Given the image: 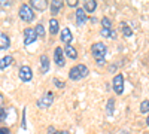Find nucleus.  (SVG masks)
I'll return each instance as SVG.
<instances>
[{"label":"nucleus","mask_w":149,"mask_h":134,"mask_svg":"<svg viewBox=\"0 0 149 134\" xmlns=\"http://www.w3.org/2000/svg\"><path fill=\"white\" fill-rule=\"evenodd\" d=\"M91 52H93V57L95 58L97 64H103V63H104V55H106V52H107L104 43H102V42H95V43H93V46H91Z\"/></svg>","instance_id":"1"},{"label":"nucleus","mask_w":149,"mask_h":134,"mask_svg":"<svg viewBox=\"0 0 149 134\" xmlns=\"http://www.w3.org/2000/svg\"><path fill=\"white\" fill-rule=\"evenodd\" d=\"M88 75V67L84 66V64H78V66H73L69 72V78L72 81H81L82 78H85Z\"/></svg>","instance_id":"2"},{"label":"nucleus","mask_w":149,"mask_h":134,"mask_svg":"<svg viewBox=\"0 0 149 134\" xmlns=\"http://www.w3.org/2000/svg\"><path fill=\"white\" fill-rule=\"evenodd\" d=\"M19 18L22 21H26V22H31L34 19V10H33V8L30 5H27V3L21 5V8H19Z\"/></svg>","instance_id":"3"},{"label":"nucleus","mask_w":149,"mask_h":134,"mask_svg":"<svg viewBox=\"0 0 149 134\" xmlns=\"http://www.w3.org/2000/svg\"><path fill=\"white\" fill-rule=\"evenodd\" d=\"M52 103H54L52 92H48L45 97H42V99L37 100V107H40V109H48V107L51 106Z\"/></svg>","instance_id":"4"},{"label":"nucleus","mask_w":149,"mask_h":134,"mask_svg":"<svg viewBox=\"0 0 149 134\" xmlns=\"http://www.w3.org/2000/svg\"><path fill=\"white\" fill-rule=\"evenodd\" d=\"M18 75H19V79H21V81L29 82V81H31V78H33V72H31V69H30L29 66H22V67L19 69V72H18Z\"/></svg>","instance_id":"5"},{"label":"nucleus","mask_w":149,"mask_h":134,"mask_svg":"<svg viewBox=\"0 0 149 134\" xmlns=\"http://www.w3.org/2000/svg\"><path fill=\"white\" fill-rule=\"evenodd\" d=\"M36 39H37V36H36V31L33 28H26L24 30V45L26 46L31 45Z\"/></svg>","instance_id":"6"},{"label":"nucleus","mask_w":149,"mask_h":134,"mask_svg":"<svg viewBox=\"0 0 149 134\" xmlns=\"http://www.w3.org/2000/svg\"><path fill=\"white\" fill-rule=\"evenodd\" d=\"M113 90H115V92L116 94H122L124 92V76L121 75H116L115 78H113Z\"/></svg>","instance_id":"7"},{"label":"nucleus","mask_w":149,"mask_h":134,"mask_svg":"<svg viewBox=\"0 0 149 134\" xmlns=\"http://www.w3.org/2000/svg\"><path fill=\"white\" fill-rule=\"evenodd\" d=\"M63 48H60V46H57L55 48V51H54V60H55V63H57V66H64V57H63Z\"/></svg>","instance_id":"8"},{"label":"nucleus","mask_w":149,"mask_h":134,"mask_svg":"<svg viewBox=\"0 0 149 134\" xmlns=\"http://www.w3.org/2000/svg\"><path fill=\"white\" fill-rule=\"evenodd\" d=\"M86 21H88V17H86V14H85V9L78 8V10H76V22H78V26H84Z\"/></svg>","instance_id":"9"},{"label":"nucleus","mask_w":149,"mask_h":134,"mask_svg":"<svg viewBox=\"0 0 149 134\" xmlns=\"http://www.w3.org/2000/svg\"><path fill=\"white\" fill-rule=\"evenodd\" d=\"M30 6L33 9H37V10H45L48 8V2H45V0H31Z\"/></svg>","instance_id":"10"},{"label":"nucleus","mask_w":149,"mask_h":134,"mask_svg":"<svg viewBox=\"0 0 149 134\" xmlns=\"http://www.w3.org/2000/svg\"><path fill=\"white\" fill-rule=\"evenodd\" d=\"M9 45H10V39H9V36H8V34H3V33H0V51L8 49Z\"/></svg>","instance_id":"11"},{"label":"nucleus","mask_w":149,"mask_h":134,"mask_svg":"<svg viewBox=\"0 0 149 134\" xmlns=\"http://www.w3.org/2000/svg\"><path fill=\"white\" fill-rule=\"evenodd\" d=\"M64 52H66V55H67L69 58H73V60H76V58H78V51L74 49L72 45H66Z\"/></svg>","instance_id":"12"},{"label":"nucleus","mask_w":149,"mask_h":134,"mask_svg":"<svg viewBox=\"0 0 149 134\" xmlns=\"http://www.w3.org/2000/svg\"><path fill=\"white\" fill-rule=\"evenodd\" d=\"M58 26H60L58 21L55 18H51V19H49V33H51V34H57L58 28H60Z\"/></svg>","instance_id":"13"},{"label":"nucleus","mask_w":149,"mask_h":134,"mask_svg":"<svg viewBox=\"0 0 149 134\" xmlns=\"http://www.w3.org/2000/svg\"><path fill=\"white\" fill-rule=\"evenodd\" d=\"M63 8V0H54V2H51V12L52 15L58 14V10Z\"/></svg>","instance_id":"14"},{"label":"nucleus","mask_w":149,"mask_h":134,"mask_svg":"<svg viewBox=\"0 0 149 134\" xmlns=\"http://www.w3.org/2000/svg\"><path fill=\"white\" fill-rule=\"evenodd\" d=\"M12 60H14V58H12L10 55H6V57H3V58H0V70L9 67V66L12 64Z\"/></svg>","instance_id":"15"},{"label":"nucleus","mask_w":149,"mask_h":134,"mask_svg":"<svg viewBox=\"0 0 149 134\" xmlns=\"http://www.w3.org/2000/svg\"><path fill=\"white\" fill-rule=\"evenodd\" d=\"M40 70H42V73H46L49 70V60L46 55L40 57Z\"/></svg>","instance_id":"16"},{"label":"nucleus","mask_w":149,"mask_h":134,"mask_svg":"<svg viewBox=\"0 0 149 134\" xmlns=\"http://www.w3.org/2000/svg\"><path fill=\"white\" fill-rule=\"evenodd\" d=\"M102 36L103 37H109V39H115L116 33H115V30H112V28H102Z\"/></svg>","instance_id":"17"},{"label":"nucleus","mask_w":149,"mask_h":134,"mask_svg":"<svg viewBox=\"0 0 149 134\" xmlns=\"http://www.w3.org/2000/svg\"><path fill=\"white\" fill-rule=\"evenodd\" d=\"M84 6H85V10H88L91 14V12H94L95 8H97V2H95V0H86Z\"/></svg>","instance_id":"18"},{"label":"nucleus","mask_w":149,"mask_h":134,"mask_svg":"<svg viewBox=\"0 0 149 134\" xmlns=\"http://www.w3.org/2000/svg\"><path fill=\"white\" fill-rule=\"evenodd\" d=\"M60 39L63 40V42H66V43H69V42L72 40V33H70V30H69V28H63Z\"/></svg>","instance_id":"19"},{"label":"nucleus","mask_w":149,"mask_h":134,"mask_svg":"<svg viewBox=\"0 0 149 134\" xmlns=\"http://www.w3.org/2000/svg\"><path fill=\"white\" fill-rule=\"evenodd\" d=\"M34 31H36V36H37V37H43V36H45V28H43L42 24H37Z\"/></svg>","instance_id":"20"},{"label":"nucleus","mask_w":149,"mask_h":134,"mask_svg":"<svg viewBox=\"0 0 149 134\" xmlns=\"http://www.w3.org/2000/svg\"><path fill=\"white\" fill-rule=\"evenodd\" d=\"M140 112L142 113H148L149 112V100H143L140 104Z\"/></svg>","instance_id":"21"},{"label":"nucleus","mask_w":149,"mask_h":134,"mask_svg":"<svg viewBox=\"0 0 149 134\" xmlns=\"http://www.w3.org/2000/svg\"><path fill=\"white\" fill-rule=\"evenodd\" d=\"M122 33H124V36H125V37H130V36L133 34L131 28L127 26V24H124V27H122Z\"/></svg>","instance_id":"22"},{"label":"nucleus","mask_w":149,"mask_h":134,"mask_svg":"<svg viewBox=\"0 0 149 134\" xmlns=\"http://www.w3.org/2000/svg\"><path fill=\"white\" fill-rule=\"evenodd\" d=\"M102 24H103V28H112V22H110V19L107 17L102 18Z\"/></svg>","instance_id":"23"},{"label":"nucleus","mask_w":149,"mask_h":134,"mask_svg":"<svg viewBox=\"0 0 149 134\" xmlns=\"http://www.w3.org/2000/svg\"><path fill=\"white\" fill-rule=\"evenodd\" d=\"M113 106H115V100L110 99V100L107 101V113H109V115H112V112H113Z\"/></svg>","instance_id":"24"},{"label":"nucleus","mask_w":149,"mask_h":134,"mask_svg":"<svg viewBox=\"0 0 149 134\" xmlns=\"http://www.w3.org/2000/svg\"><path fill=\"white\" fill-rule=\"evenodd\" d=\"M6 119V110L3 107H0V122H2V121H5Z\"/></svg>","instance_id":"25"},{"label":"nucleus","mask_w":149,"mask_h":134,"mask_svg":"<svg viewBox=\"0 0 149 134\" xmlns=\"http://www.w3.org/2000/svg\"><path fill=\"white\" fill-rule=\"evenodd\" d=\"M54 83L57 85V88H63V87H64V83L61 82V81H58L57 78H54Z\"/></svg>","instance_id":"26"},{"label":"nucleus","mask_w":149,"mask_h":134,"mask_svg":"<svg viewBox=\"0 0 149 134\" xmlns=\"http://www.w3.org/2000/svg\"><path fill=\"white\" fill-rule=\"evenodd\" d=\"M69 6H72V8H74V6H78V2H76V0H69Z\"/></svg>","instance_id":"27"},{"label":"nucleus","mask_w":149,"mask_h":134,"mask_svg":"<svg viewBox=\"0 0 149 134\" xmlns=\"http://www.w3.org/2000/svg\"><path fill=\"white\" fill-rule=\"evenodd\" d=\"M0 134H9V130L8 128H2L0 130Z\"/></svg>","instance_id":"28"},{"label":"nucleus","mask_w":149,"mask_h":134,"mask_svg":"<svg viewBox=\"0 0 149 134\" xmlns=\"http://www.w3.org/2000/svg\"><path fill=\"white\" fill-rule=\"evenodd\" d=\"M55 134H69L67 131H58V133H55Z\"/></svg>","instance_id":"29"},{"label":"nucleus","mask_w":149,"mask_h":134,"mask_svg":"<svg viewBox=\"0 0 149 134\" xmlns=\"http://www.w3.org/2000/svg\"><path fill=\"white\" fill-rule=\"evenodd\" d=\"M146 124L149 125V115H148V118H146Z\"/></svg>","instance_id":"30"},{"label":"nucleus","mask_w":149,"mask_h":134,"mask_svg":"<svg viewBox=\"0 0 149 134\" xmlns=\"http://www.w3.org/2000/svg\"><path fill=\"white\" fill-rule=\"evenodd\" d=\"M3 101V97H2V94H0V103H2Z\"/></svg>","instance_id":"31"}]
</instances>
